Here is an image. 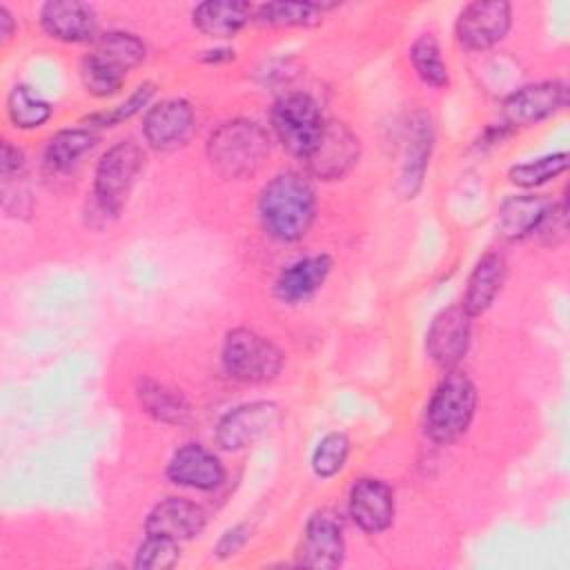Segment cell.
Masks as SVG:
<instances>
[{
	"instance_id": "36",
	"label": "cell",
	"mask_w": 570,
	"mask_h": 570,
	"mask_svg": "<svg viewBox=\"0 0 570 570\" xmlns=\"http://www.w3.org/2000/svg\"><path fill=\"white\" fill-rule=\"evenodd\" d=\"M13 29H16V22H13L11 13L7 11V7H0V38H2V42H7L13 36Z\"/></svg>"
},
{
	"instance_id": "13",
	"label": "cell",
	"mask_w": 570,
	"mask_h": 570,
	"mask_svg": "<svg viewBox=\"0 0 570 570\" xmlns=\"http://www.w3.org/2000/svg\"><path fill=\"white\" fill-rule=\"evenodd\" d=\"M345 557V539L341 523L327 512H314L303 530L296 563L316 570L338 568Z\"/></svg>"
},
{
	"instance_id": "29",
	"label": "cell",
	"mask_w": 570,
	"mask_h": 570,
	"mask_svg": "<svg viewBox=\"0 0 570 570\" xmlns=\"http://www.w3.org/2000/svg\"><path fill=\"white\" fill-rule=\"evenodd\" d=\"M566 169H568V154L554 151V154L528 160V163L512 165L508 171V178L512 185L530 189V187H539V185L557 178Z\"/></svg>"
},
{
	"instance_id": "35",
	"label": "cell",
	"mask_w": 570,
	"mask_h": 570,
	"mask_svg": "<svg viewBox=\"0 0 570 570\" xmlns=\"http://www.w3.org/2000/svg\"><path fill=\"white\" fill-rule=\"evenodd\" d=\"M24 169V154L13 147L9 140L2 142V151H0V174H2V180H11L13 176H20Z\"/></svg>"
},
{
	"instance_id": "12",
	"label": "cell",
	"mask_w": 570,
	"mask_h": 570,
	"mask_svg": "<svg viewBox=\"0 0 570 570\" xmlns=\"http://www.w3.org/2000/svg\"><path fill=\"white\" fill-rule=\"evenodd\" d=\"M281 419V410L272 401H252L229 410L216 428V441L223 450L236 452L261 436H265L272 428H276Z\"/></svg>"
},
{
	"instance_id": "22",
	"label": "cell",
	"mask_w": 570,
	"mask_h": 570,
	"mask_svg": "<svg viewBox=\"0 0 570 570\" xmlns=\"http://www.w3.org/2000/svg\"><path fill=\"white\" fill-rule=\"evenodd\" d=\"M136 396L140 407L156 421L160 423H169V425H180L185 421H189V403L185 401V396L174 390L167 387L165 383L151 381V379H140L138 387H136Z\"/></svg>"
},
{
	"instance_id": "33",
	"label": "cell",
	"mask_w": 570,
	"mask_h": 570,
	"mask_svg": "<svg viewBox=\"0 0 570 570\" xmlns=\"http://www.w3.org/2000/svg\"><path fill=\"white\" fill-rule=\"evenodd\" d=\"M154 91H156L154 82H142V85H138L131 91V96L125 102H120L118 107H114L109 111H100V114L89 116L87 122H91L96 127H114V125H118L122 120H129L131 116H136L138 111H142L147 107V102L151 100Z\"/></svg>"
},
{
	"instance_id": "7",
	"label": "cell",
	"mask_w": 570,
	"mask_h": 570,
	"mask_svg": "<svg viewBox=\"0 0 570 570\" xmlns=\"http://www.w3.org/2000/svg\"><path fill=\"white\" fill-rule=\"evenodd\" d=\"M358 156V136L345 122L330 120L325 122L314 151L305 158V165L318 180H341L356 167Z\"/></svg>"
},
{
	"instance_id": "21",
	"label": "cell",
	"mask_w": 570,
	"mask_h": 570,
	"mask_svg": "<svg viewBox=\"0 0 570 570\" xmlns=\"http://www.w3.org/2000/svg\"><path fill=\"white\" fill-rule=\"evenodd\" d=\"M254 18V7L240 0H207L194 13V27L209 38H234Z\"/></svg>"
},
{
	"instance_id": "11",
	"label": "cell",
	"mask_w": 570,
	"mask_h": 570,
	"mask_svg": "<svg viewBox=\"0 0 570 570\" xmlns=\"http://www.w3.org/2000/svg\"><path fill=\"white\" fill-rule=\"evenodd\" d=\"M196 131L194 107L183 98H167L149 107L142 120V136L156 151L183 147Z\"/></svg>"
},
{
	"instance_id": "31",
	"label": "cell",
	"mask_w": 570,
	"mask_h": 570,
	"mask_svg": "<svg viewBox=\"0 0 570 570\" xmlns=\"http://www.w3.org/2000/svg\"><path fill=\"white\" fill-rule=\"evenodd\" d=\"M350 454V439L345 432H327L312 452V472L321 479L338 474Z\"/></svg>"
},
{
	"instance_id": "18",
	"label": "cell",
	"mask_w": 570,
	"mask_h": 570,
	"mask_svg": "<svg viewBox=\"0 0 570 570\" xmlns=\"http://www.w3.org/2000/svg\"><path fill=\"white\" fill-rule=\"evenodd\" d=\"M330 269H332V258L327 254H314V256L294 261L276 278V285H274L276 298L287 305L307 301L323 287V283L330 276Z\"/></svg>"
},
{
	"instance_id": "20",
	"label": "cell",
	"mask_w": 570,
	"mask_h": 570,
	"mask_svg": "<svg viewBox=\"0 0 570 570\" xmlns=\"http://www.w3.org/2000/svg\"><path fill=\"white\" fill-rule=\"evenodd\" d=\"M503 281H505V258H503V254L497 252V249L483 254L476 261V265H474V269L468 278V287H465L461 307L472 318L483 314L494 303V298L499 296V292L503 287Z\"/></svg>"
},
{
	"instance_id": "23",
	"label": "cell",
	"mask_w": 570,
	"mask_h": 570,
	"mask_svg": "<svg viewBox=\"0 0 570 570\" xmlns=\"http://www.w3.org/2000/svg\"><path fill=\"white\" fill-rule=\"evenodd\" d=\"M432 149V127L425 118L419 122H412L410 134H407V145H405V158L399 176V189L405 198H412L423 180L428 158Z\"/></svg>"
},
{
	"instance_id": "16",
	"label": "cell",
	"mask_w": 570,
	"mask_h": 570,
	"mask_svg": "<svg viewBox=\"0 0 570 570\" xmlns=\"http://www.w3.org/2000/svg\"><path fill=\"white\" fill-rule=\"evenodd\" d=\"M205 528V510L183 497H167L156 503L147 519L145 532L154 537H165L171 541H187L200 534Z\"/></svg>"
},
{
	"instance_id": "32",
	"label": "cell",
	"mask_w": 570,
	"mask_h": 570,
	"mask_svg": "<svg viewBox=\"0 0 570 570\" xmlns=\"http://www.w3.org/2000/svg\"><path fill=\"white\" fill-rule=\"evenodd\" d=\"M178 541L147 534V539L138 546L134 568L138 570H165L178 561Z\"/></svg>"
},
{
	"instance_id": "19",
	"label": "cell",
	"mask_w": 570,
	"mask_h": 570,
	"mask_svg": "<svg viewBox=\"0 0 570 570\" xmlns=\"http://www.w3.org/2000/svg\"><path fill=\"white\" fill-rule=\"evenodd\" d=\"M552 203L546 196L519 194L501 200L497 212V229L505 240H521L537 234Z\"/></svg>"
},
{
	"instance_id": "1",
	"label": "cell",
	"mask_w": 570,
	"mask_h": 570,
	"mask_svg": "<svg viewBox=\"0 0 570 570\" xmlns=\"http://www.w3.org/2000/svg\"><path fill=\"white\" fill-rule=\"evenodd\" d=\"M316 216V196L312 185L294 174L285 171L274 176L258 196V218L263 229L283 243L301 240Z\"/></svg>"
},
{
	"instance_id": "15",
	"label": "cell",
	"mask_w": 570,
	"mask_h": 570,
	"mask_svg": "<svg viewBox=\"0 0 570 570\" xmlns=\"http://www.w3.org/2000/svg\"><path fill=\"white\" fill-rule=\"evenodd\" d=\"M42 31L60 42H89L98 38V20L89 4L78 0H49L40 7Z\"/></svg>"
},
{
	"instance_id": "2",
	"label": "cell",
	"mask_w": 570,
	"mask_h": 570,
	"mask_svg": "<svg viewBox=\"0 0 570 570\" xmlns=\"http://www.w3.org/2000/svg\"><path fill=\"white\" fill-rule=\"evenodd\" d=\"M269 154L265 129L245 118L218 125L207 140V158L212 167L227 180L254 176Z\"/></svg>"
},
{
	"instance_id": "25",
	"label": "cell",
	"mask_w": 570,
	"mask_h": 570,
	"mask_svg": "<svg viewBox=\"0 0 570 570\" xmlns=\"http://www.w3.org/2000/svg\"><path fill=\"white\" fill-rule=\"evenodd\" d=\"M334 4H318V2H265L254 9V20L267 27H309L316 24L325 9Z\"/></svg>"
},
{
	"instance_id": "30",
	"label": "cell",
	"mask_w": 570,
	"mask_h": 570,
	"mask_svg": "<svg viewBox=\"0 0 570 570\" xmlns=\"http://www.w3.org/2000/svg\"><path fill=\"white\" fill-rule=\"evenodd\" d=\"M125 76L127 73L114 69L111 65L102 62L94 53L85 56L82 62H80L82 87L87 89V94H91L96 98H109V96L118 94L120 87L125 85Z\"/></svg>"
},
{
	"instance_id": "27",
	"label": "cell",
	"mask_w": 570,
	"mask_h": 570,
	"mask_svg": "<svg viewBox=\"0 0 570 570\" xmlns=\"http://www.w3.org/2000/svg\"><path fill=\"white\" fill-rule=\"evenodd\" d=\"M51 114L53 107L27 85H16L7 96V116L18 129H36L45 125Z\"/></svg>"
},
{
	"instance_id": "28",
	"label": "cell",
	"mask_w": 570,
	"mask_h": 570,
	"mask_svg": "<svg viewBox=\"0 0 570 570\" xmlns=\"http://www.w3.org/2000/svg\"><path fill=\"white\" fill-rule=\"evenodd\" d=\"M410 62L419 78L430 87H445L450 80L448 65L441 56V47L432 33H421L410 45Z\"/></svg>"
},
{
	"instance_id": "9",
	"label": "cell",
	"mask_w": 570,
	"mask_h": 570,
	"mask_svg": "<svg viewBox=\"0 0 570 570\" xmlns=\"http://www.w3.org/2000/svg\"><path fill=\"white\" fill-rule=\"evenodd\" d=\"M568 105V85L563 80H541L512 91L503 105L501 114L510 127H530Z\"/></svg>"
},
{
	"instance_id": "3",
	"label": "cell",
	"mask_w": 570,
	"mask_h": 570,
	"mask_svg": "<svg viewBox=\"0 0 570 570\" xmlns=\"http://www.w3.org/2000/svg\"><path fill=\"white\" fill-rule=\"evenodd\" d=\"M476 387L463 372L448 370L425 405V434L436 443L456 441L472 423Z\"/></svg>"
},
{
	"instance_id": "34",
	"label": "cell",
	"mask_w": 570,
	"mask_h": 570,
	"mask_svg": "<svg viewBox=\"0 0 570 570\" xmlns=\"http://www.w3.org/2000/svg\"><path fill=\"white\" fill-rule=\"evenodd\" d=\"M247 539H249V528L245 523H238V525H234V528H229L220 534L214 552L218 557H232L247 543Z\"/></svg>"
},
{
	"instance_id": "8",
	"label": "cell",
	"mask_w": 570,
	"mask_h": 570,
	"mask_svg": "<svg viewBox=\"0 0 570 570\" xmlns=\"http://www.w3.org/2000/svg\"><path fill=\"white\" fill-rule=\"evenodd\" d=\"M512 24V7L503 0L470 2L456 18V40L470 51H483L505 38Z\"/></svg>"
},
{
	"instance_id": "26",
	"label": "cell",
	"mask_w": 570,
	"mask_h": 570,
	"mask_svg": "<svg viewBox=\"0 0 570 570\" xmlns=\"http://www.w3.org/2000/svg\"><path fill=\"white\" fill-rule=\"evenodd\" d=\"M94 42H96V47L91 53L122 73L134 69L136 65H140L145 58V51H147L145 42L129 31H107V33L98 36Z\"/></svg>"
},
{
	"instance_id": "6",
	"label": "cell",
	"mask_w": 570,
	"mask_h": 570,
	"mask_svg": "<svg viewBox=\"0 0 570 570\" xmlns=\"http://www.w3.org/2000/svg\"><path fill=\"white\" fill-rule=\"evenodd\" d=\"M323 127L321 109L307 94H285L272 107V129L278 142L301 160L314 151Z\"/></svg>"
},
{
	"instance_id": "4",
	"label": "cell",
	"mask_w": 570,
	"mask_h": 570,
	"mask_svg": "<svg viewBox=\"0 0 570 570\" xmlns=\"http://www.w3.org/2000/svg\"><path fill=\"white\" fill-rule=\"evenodd\" d=\"M145 151L134 140H120L111 145L98 160L94 174V196L102 214H120L127 196L142 171Z\"/></svg>"
},
{
	"instance_id": "14",
	"label": "cell",
	"mask_w": 570,
	"mask_h": 570,
	"mask_svg": "<svg viewBox=\"0 0 570 570\" xmlns=\"http://www.w3.org/2000/svg\"><path fill=\"white\" fill-rule=\"evenodd\" d=\"M347 510L363 532H383L394 521V492L381 479H358L350 490Z\"/></svg>"
},
{
	"instance_id": "5",
	"label": "cell",
	"mask_w": 570,
	"mask_h": 570,
	"mask_svg": "<svg viewBox=\"0 0 570 570\" xmlns=\"http://www.w3.org/2000/svg\"><path fill=\"white\" fill-rule=\"evenodd\" d=\"M220 358L225 372L243 383L272 381L283 367V352L269 338L247 327H236L225 336Z\"/></svg>"
},
{
	"instance_id": "17",
	"label": "cell",
	"mask_w": 570,
	"mask_h": 570,
	"mask_svg": "<svg viewBox=\"0 0 570 570\" xmlns=\"http://www.w3.org/2000/svg\"><path fill=\"white\" fill-rule=\"evenodd\" d=\"M167 479L176 485L194 490H214L223 483L225 470L214 452L198 443H187L169 459Z\"/></svg>"
},
{
	"instance_id": "10",
	"label": "cell",
	"mask_w": 570,
	"mask_h": 570,
	"mask_svg": "<svg viewBox=\"0 0 570 570\" xmlns=\"http://www.w3.org/2000/svg\"><path fill=\"white\" fill-rule=\"evenodd\" d=\"M470 336L472 316L461 305L445 307L432 318L425 334L428 356L441 370H454L470 347Z\"/></svg>"
},
{
	"instance_id": "24",
	"label": "cell",
	"mask_w": 570,
	"mask_h": 570,
	"mask_svg": "<svg viewBox=\"0 0 570 570\" xmlns=\"http://www.w3.org/2000/svg\"><path fill=\"white\" fill-rule=\"evenodd\" d=\"M98 142V134L87 127H69L56 131L45 147V165L51 171H69Z\"/></svg>"
}]
</instances>
